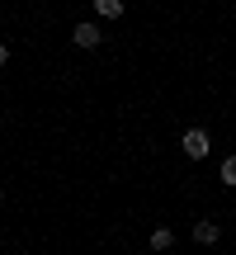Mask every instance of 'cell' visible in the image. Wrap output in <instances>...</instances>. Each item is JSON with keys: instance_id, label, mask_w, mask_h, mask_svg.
I'll return each instance as SVG.
<instances>
[{"instance_id": "cell-7", "label": "cell", "mask_w": 236, "mask_h": 255, "mask_svg": "<svg viewBox=\"0 0 236 255\" xmlns=\"http://www.w3.org/2000/svg\"><path fill=\"white\" fill-rule=\"evenodd\" d=\"M5 62H9V47H5V43H0V66H5Z\"/></svg>"}, {"instance_id": "cell-8", "label": "cell", "mask_w": 236, "mask_h": 255, "mask_svg": "<svg viewBox=\"0 0 236 255\" xmlns=\"http://www.w3.org/2000/svg\"><path fill=\"white\" fill-rule=\"evenodd\" d=\"M0 203H5V189H0Z\"/></svg>"}, {"instance_id": "cell-6", "label": "cell", "mask_w": 236, "mask_h": 255, "mask_svg": "<svg viewBox=\"0 0 236 255\" xmlns=\"http://www.w3.org/2000/svg\"><path fill=\"white\" fill-rule=\"evenodd\" d=\"M222 184H232V189H236V156H227V161H222Z\"/></svg>"}, {"instance_id": "cell-5", "label": "cell", "mask_w": 236, "mask_h": 255, "mask_svg": "<svg viewBox=\"0 0 236 255\" xmlns=\"http://www.w3.org/2000/svg\"><path fill=\"white\" fill-rule=\"evenodd\" d=\"M95 14L100 19H118L123 14V0H95Z\"/></svg>"}, {"instance_id": "cell-1", "label": "cell", "mask_w": 236, "mask_h": 255, "mask_svg": "<svg viewBox=\"0 0 236 255\" xmlns=\"http://www.w3.org/2000/svg\"><path fill=\"white\" fill-rule=\"evenodd\" d=\"M180 146H184V156H189V161H203V156H208V146H213V137H208V128H184Z\"/></svg>"}, {"instance_id": "cell-2", "label": "cell", "mask_w": 236, "mask_h": 255, "mask_svg": "<svg viewBox=\"0 0 236 255\" xmlns=\"http://www.w3.org/2000/svg\"><path fill=\"white\" fill-rule=\"evenodd\" d=\"M71 43H76V47H100V43H104V28H100V24H76V28H71Z\"/></svg>"}, {"instance_id": "cell-4", "label": "cell", "mask_w": 236, "mask_h": 255, "mask_svg": "<svg viewBox=\"0 0 236 255\" xmlns=\"http://www.w3.org/2000/svg\"><path fill=\"white\" fill-rule=\"evenodd\" d=\"M151 251H175V232L170 227H156L151 232Z\"/></svg>"}, {"instance_id": "cell-3", "label": "cell", "mask_w": 236, "mask_h": 255, "mask_svg": "<svg viewBox=\"0 0 236 255\" xmlns=\"http://www.w3.org/2000/svg\"><path fill=\"white\" fill-rule=\"evenodd\" d=\"M194 241H199V246H218L222 227H218V222H194Z\"/></svg>"}]
</instances>
